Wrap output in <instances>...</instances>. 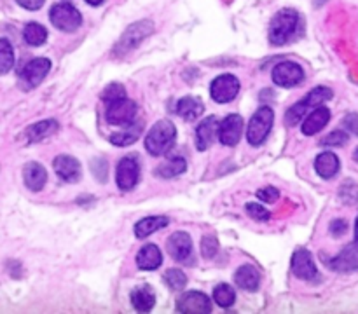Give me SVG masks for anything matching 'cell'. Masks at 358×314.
Listing matches in <instances>:
<instances>
[{"label":"cell","mask_w":358,"mask_h":314,"mask_svg":"<svg viewBox=\"0 0 358 314\" xmlns=\"http://www.w3.org/2000/svg\"><path fill=\"white\" fill-rule=\"evenodd\" d=\"M299 21H301V18H299V12L295 9L287 8L278 11L269 23V42L275 45H284L290 42L297 32Z\"/></svg>","instance_id":"6da1fadb"},{"label":"cell","mask_w":358,"mask_h":314,"mask_svg":"<svg viewBox=\"0 0 358 314\" xmlns=\"http://www.w3.org/2000/svg\"><path fill=\"white\" fill-rule=\"evenodd\" d=\"M177 138V127L172 121H157L146 136V149L152 156H163L172 149Z\"/></svg>","instance_id":"7a4b0ae2"},{"label":"cell","mask_w":358,"mask_h":314,"mask_svg":"<svg viewBox=\"0 0 358 314\" xmlns=\"http://www.w3.org/2000/svg\"><path fill=\"white\" fill-rule=\"evenodd\" d=\"M332 96H334L332 90H328V87H324V86L315 87L313 91H310V94H308L304 100L297 101V103L288 110L287 116H285V123H287V126H295V124L301 123V121L306 117L308 110L317 109V107H320L324 101L330 100Z\"/></svg>","instance_id":"3957f363"},{"label":"cell","mask_w":358,"mask_h":314,"mask_svg":"<svg viewBox=\"0 0 358 314\" xmlns=\"http://www.w3.org/2000/svg\"><path fill=\"white\" fill-rule=\"evenodd\" d=\"M154 32V23L150 19H142L139 23H133L131 26H128V30L124 32L123 37L119 39V42L114 48V56H123L126 52L133 51L143 39L149 37Z\"/></svg>","instance_id":"277c9868"},{"label":"cell","mask_w":358,"mask_h":314,"mask_svg":"<svg viewBox=\"0 0 358 314\" xmlns=\"http://www.w3.org/2000/svg\"><path fill=\"white\" fill-rule=\"evenodd\" d=\"M272 123H275V112L269 107H261L257 112L252 116L248 127H246V140L252 147H259L271 131Z\"/></svg>","instance_id":"5b68a950"},{"label":"cell","mask_w":358,"mask_h":314,"mask_svg":"<svg viewBox=\"0 0 358 314\" xmlns=\"http://www.w3.org/2000/svg\"><path fill=\"white\" fill-rule=\"evenodd\" d=\"M49 19L58 30L61 32H75L79 26L82 25V14L79 12L77 8H74L68 2H61V4H54L49 11Z\"/></svg>","instance_id":"8992f818"},{"label":"cell","mask_w":358,"mask_h":314,"mask_svg":"<svg viewBox=\"0 0 358 314\" xmlns=\"http://www.w3.org/2000/svg\"><path fill=\"white\" fill-rule=\"evenodd\" d=\"M137 114H139V105L135 101L128 100V98H121V100L108 101L107 103V121L110 124H116V126H124V124H131L137 119Z\"/></svg>","instance_id":"52a82bcc"},{"label":"cell","mask_w":358,"mask_h":314,"mask_svg":"<svg viewBox=\"0 0 358 314\" xmlns=\"http://www.w3.org/2000/svg\"><path fill=\"white\" fill-rule=\"evenodd\" d=\"M239 93V81L236 75L224 74L219 75L210 84V96L217 103H229L235 100Z\"/></svg>","instance_id":"ba28073f"},{"label":"cell","mask_w":358,"mask_h":314,"mask_svg":"<svg viewBox=\"0 0 358 314\" xmlns=\"http://www.w3.org/2000/svg\"><path fill=\"white\" fill-rule=\"evenodd\" d=\"M49 70H51V61L48 58H35V60L28 61L19 72V83L25 90H32L44 81Z\"/></svg>","instance_id":"9c48e42d"},{"label":"cell","mask_w":358,"mask_h":314,"mask_svg":"<svg viewBox=\"0 0 358 314\" xmlns=\"http://www.w3.org/2000/svg\"><path fill=\"white\" fill-rule=\"evenodd\" d=\"M304 81V70L295 61H281L272 68V83L280 87H294Z\"/></svg>","instance_id":"30bf717a"},{"label":"cell","mask_w":358,"mask_h":314,"mask_svg":"<svg viewBox=\"0 0 358 314\" xmlns=\"http://www.w3.org/2000/svg\"><path fill=\"white\" fill-rule=\"evenodd\" d=\"M140 180V166L135 157H123L116 169V182L121 191H133Z\"/></svg>","instance_id":"8fae6325"},{"label":"cell","mask_w":358,"mask_h":314,"mask_svg":"<svg viewBox=\"0 0 358 314\" xmlns=\"http://www.w3.org/2000/svg\"><path fill=\"white\" fill-rule=\"evenodd\" d=\"M177 311L183 314H208L212 302L203 292H186L177 300Z\"/></svg>","instance_id":"7c38bea8"},{"label":"cell","mask_w":358,"mask_h":314,"mask_svg":"<svg viewBox=\"0 0 358 314\" xmlns=\"http://www.w3.org/2000/svg\"><path fill=\"white\" fill-rule=\"evenodd\" d=\"M292 273H294V276L299 278V280H304V281L317 280L318 271L310 251L304 250V248L295 250V253L292 255Z\"/></svg>","instance_id":"4fadbf2b"},{"label":"cell","mask_w":358,"mask_h":314,"mask_svg":"<svg viewBox=\"0 0 358 314\" xmlns=\"http://www.w3.org/2000/svg\"><path fill=\"white\" fill-rule=\"evenodd\" d=\"M166 250H168V255L173 260L186 262L192 255V240L183 231L173 232L166 241Z\"/></svg>","instance_id":"5bb4252c"},{"label":"cell","mask_w":358,"mask_h":314,"mask_svg":"<svg viewBox=\"0 0 358 314\" xmlns=\"http://www.w3.org/2000/svg\"><path fill=\"white\" fill-rule=\"evenodd\" d=\"M241 133L243 119L236 114H231L219 124V140L226 147H235L241 138Z\"/></svg>","instance_id":"9a60e30c"},{"label":"cell","mask_w":358,"mask_h":314,"mask_svg":"<svg viewBox=\"0 0 358 314\" xmlns=\"http://www.w3.org/2000/svg\"><path fill=\"white\" fill-rule=\"evenodd\" d=\"M52 168L57 171V175L60 176L63 182L68 183H75L81 180L82 175V168H81V163L72 156H58L52 163Z\"/></svg>","instance_id":"2e32d148"},{"label":"cell","mask_w":358,"mask_h":314,"mask_svg":"<svg viewBox=\"0 0 358 314\" xmlns=\"http://www.w3.org/2000/svg\"><path fill=\"white\" fill-rule=\"evenodd\" d=\"M328 121H330V110L327 107H317L302 123V133L306 136L317 135L327 126Z\"/></svg>","instance_id":"e0dca14e"},{"label":"cell","mask_w":358,"mask_h":314,"mask_svg":"<svg viewBox=\"0 0 358 314\" xmlns=\"http://www.w3.org/2000/svg\"><path fill=\"white\" fill-rule=\"evenodd\" d=\"M23 180H25V185L30 191L39 192L44 189L46 182H48V173H46L44 166L39 165V163H28L23 168Z\"/></svg>","instance_id":"ac0fdd59"},{"label":"cell","mask_w":358,"mask_h":314,"mask_svg":"<svg viewBox=\"0 0 358 314\" xmlns=\"http://www.w3.org/2000/svg\"><path fill=\"white\" fill-rule=\"evenodd\" d=\"M330 267L341 273H350V271L358 269V243L348 244L332 262H330Z\"/></svg>","instance_id":"d6986e66"},{"label":"cell","mask_w":358,"mask_h":314,"mask_svg":"<svg viewBox=\"0 0 358 314\" xmlns=\"http://www.w3.org/2000/svg\"><path fill=\"white\" fill-rule=\"evenodd\" d=\"M215 133H219V121L217 117H208V119L201 121L196 129V147L198 150H206L212 145L213 138H215Z\"/></svg>","instance_id":"ffe728a7"},{"label":"cell","mask_w":358,"mask_h":314,"mask_svg":"<svg viewBox=\"0 0 358 314\" xmlns=\"http://www.w3.org/2000/svg\"><path fill=\"white\" fill-rule=\"evenodd\" d=\"M235 283L238 284L243 290H248V292H255L261 284V273H259L257 267L246 264L241 266L235 273Z\"/></svg>","instance_id":"44dd1931"},{"label":"cell","mask_w":358,"mask_h":314,"mask_svg":"<svg viewBox=\"0 0 358 314\" xmlns=\"http://www.w3.org/2000/svg\"><path fill=\"white\" fill-rule=\"evenodd\" d=\"M58 129H60V124H58L54 119H46V121H41V123H35L32 124L30 127H26L25 129L26 142L28 143L41 142V140L51 136L52 133H57Z\"/></svg>","instance_id":"7402d4cb"},{"label":"cell","mask_w":358,"mask_h":314,"mask_svg":"<svg viewBox=\"0 0 358 314\" xmlns=\"http://www.w3.org/2000/svg\"><path fill=\"white\" fill-rule=\"evenodd\" d=\"M341 168L339 157L334 152H324L317 157L315 161V169H317L318 175L325 180H330L337 175Z\"/></svg>","instance_id":"603a6c76"},{"label":"cell","mask_w":358,"mask_h":314,"mask_svg":"<svg viewBox=\"0 0 358 314\" xmlns=\"http://www.w3.org/2000/svg\"><path fill=\"white\" fill-rule=\"evenodd\" d=\"M163 264V255L156 244H146L137 255V266L142 271H154Z\"/></svg>","instance_id":"cb8c5ba5"},{"label":"cell","mask_w":358,"mask_h":314,"mask_svg":"<svg viewBox=\"0 0 358 314\" xmlns=\"http://www.w3.org/2000/svg\"><path fill=\"white\" fill-rule=\"evenodd\" d=\"M203 112H205V105L199 98L186 96L177 103V114L186 121L198 119L203 116Z\"/></svg>","instance_id":"d4e9b609"},{"label":"cell","mask_w":358,"mask_h":314,"mask_svg":"<svg viewBox=\"0 0 358 314\" xmlns=\"http://www.w3.org/2000/svg\"><path fill=\"white\" fill-rule=\"evenodd\" d=\"M131 304L140 313H149L156 304V295H154L152 288L149 284H142V286L135 288L131 292Z\"/></svg>","instance_id":"484cf974"},{"label":"cell","mask_w":358,"mask_h":314,"mask_svg":"<svg viewBox=\"0 0 358 314\" xmlns=\"http://www.w3.org/2000/svg\"><path fill=\"white\" fill-rule=\"evenodd\" d=\"M168 224H170L168 217H161V215L159 217H146L142 218L139 224L135 225V236L140 238V240H146V238H149L150 234L161 231V229L166 227Z\"/></svg>","instance_id":"4316f807"},{"label":"cell","mask_w":358,"mask_h":314,"mask_svg":"<svg viewBox=\"0 0 358 314\" xmlns=\"http://www.w3.org/2000/svg\"><path fill=\"white\" fill-rule=\"evenodd\" d=\"M142 127H143L142 123H137V121H135V123L128 124V127L124 131L114 133V135L110 136V143L116 147L131 145V143H135L137 140H139L140 133H142Z\"/></svg>","instance_id":"83f0119b"},{"label":"cell","mask_w":358,"mask_h":314,"mask_svg":"<svg viewBox=\"0 0 358 314\" xmlns=\"http://www.w3.org/2000/svg\"><path fill=\"white\" fill-rule=\"evenodd\" d=\"M187 169V163L183 157H172L166 163H161L156 169V175L161 178H175V176L182 175Z\"/></svg>","instance_id":"f1b7e54d"},{"label":"cell","mask_w":358,"mask_h":314,"mask_svg":"<svg viewBox=\"0 0 358 314\" xmlns=\"http://www.w3.org/2000/svg\"><path fill=\"white\" fill-rule=\"evenodd\" d=\"M23 39H25L26 44L37 48V45H42L48 41V30L39 23H28L25 26V30H23Z\"/></svg>","instance_id":"f546056e"},{"label":"cell","mask_w":358,"mask_h":314,"mask_svg":"<svg viewBox=\"0 0 358 314\" xmlns=\"http://www.w3.org/2000/svg\"><path fill=\"white\" fill-rule=\"evenodd\" d=\"M213 300H215L220 307H231L232 304L236 302L235 288L229 286V284L226 283L217 284L215 290H213Z\"/></svg>","instance_id":"4dcf8cb0"},{"label":"cell","mask_w":358,"mask_h":314,"mask_svg":"<svg viewBox=\"0 0 358 314\" xmlns=\"http://www.w3.org/2000/svg\"><path fill=\"white\" fill-rule=\"evenodd\" d=\"M14 65V49L8 39H0V75L8 74Z\"/></svg>","instance_id":"1f68e13d"},{"label":"cell","mask_w":358,"mask_h":314,"mask_svg":"<svg viewBox=\"0 0 358 314\" xmlns=\"http://www.w3.org/2000/svg\"><path fill=\"white\" fill-rule=\"evenodd\" d=\"M164 281H166V284H168L172 290H175V292H180V290H183L187 284V276L182 273L180 269H170L164 273Z\"/></svg>","instance_id":"d6a6232c"},{"label":"cell","mask_w":358,"mask_h":314,"mask_svg":"<svg viewBox=\"0 0 358 314\" xmlns=\"http://www.w3.org/2000/svg\"><path fill=\"white\" fill-rule=\"evenodd\" d=\"M121 98H126V90H124L123 84L119 83H112L110 86L105 87L101 91V100L103 101H114V100H121Z\"/></svg>","instance_id":"836d02e7"},{"label":"cell","mask_w":358,"mask_h":314,"mask_svg":"<svg viewBox=\"0 0 358 314\" xmlns=\"http://www.w3.org/2000/svg\"><path fill=\"white\" fill-rule=\"evenodd\" d=\"M348 140H350V136H348V133H344V131H332V133H328L325 138L320 140V145L341 147L344 145V143H348Z\"/></svg>","instance_id":"e575fe53"},{"label":"cell","mask_w":358,"mask_h":314,"mask_svg":"<svg viewBox=\"0 0 358 314\" xmlns=\"http://www.w3.org/2000/svg\"><path fill=\"white\" fill-rule=\"evenodd\" d=\"M245 209L246 213H248V217H252L254 220L266 222L269 220V217H271V213H269L268 209H266L262 205H259V202H246Z\"/></svg>","instance_id":"d590c367"},{"label":"cell","mask_w":358,"mask_h":314,"mask_svg":"<svg viewBox=\"0 0 358 314\" xmlns=\"http://www.w3.org/2000/svg\"><path fill=\"white\" fill-rule=\"evenodd\" d=\"M219 251V240L215 236H205L201 241V253L205 258H213Z\"/></svg>","instance_id":"8d00e7d4"},{"label":"cell","mask_w":358,"mask_h":314,"mask_svg":"<svg viewBox=\"0 0 358 314\" xmlns=\"http://www.w3.org/2000/svg\"><path fill=\"white\" fill-rule=\"evenodd\" d=\"M257 198L264 202H275L280 198V191L275 187H264L257 191Z\"/></svg>","instance_id":"74e56055"},{"label":"cell","mask_w":358,"mask_h":314,"mask_svg":"<svg viewBox=\"0 0 358 314\" xmlns=\"http://www.w3.org/2000/svg\"><path fill=\"white\" fill-rule=\"evenodd\" d=\"M346 231H348V224L346 220H343V218H336L334 222H330V234H332L334 238H339V236H343Z\"/></svg>","instance_id":"f35d334b"},{"label":"cell","mask_w":358,"mask_h":314,"mask_svg":"<svg viewBox=\"0 0 358 314\" xmlns=\"http://www.w3.org/2000/svg\"><path fill=\"white\" fill-rule=\"evenodd\" d=\"M21 8H25L26 11H39V9L44 6L46 0H16Z\"/></svg>","instance_id":"ab89813d"},{"label":"cell","mask_w":358,"mask_h":314,"mask_svg":"<svg viewBox=\"0 0 358 314\" xmlns=\"http://www.w3.org/2000/svg\"><path fill=\"white\" fill-rule=\"evenodd\" d=\"M346 124H350V129L357 133V131H358V116L346 117Z\"/></svg>","instance_id":"60d3db41"},{"label":"cell","mask_w":358,"mask_h":314,"mask_svg":"<svg viewBox=\"0 0 358 314\" xmlns=\"http://www.w3.org/2000/svg\"><path fill=\"white\" fill-rule=\"evenodd\" d=\"M88 4L90 6H95V8H98V6H101L105 2V0H86Z\"/></svg>","instance_id":"b9f144b4"},{"label":"cell","mask_w":358,"mask_h":314,"mask_svg":"<svg viewBox=\"0 0 358 314\" xmlns=\"http://www.w3.org/2000/svg\"><path fill=\"white\" fill-rule=\"evenodd\" d=\"M355 241L358 243V218H357V224H355Z\"/></svg>","instance_id":"7bdbcfd3"},{"label":"cell","mask_w":358,"mask_h":314,"mask_svg":"<svg viewBox=\"0 0 358 314\" xmlns=\"http://www.w3.org/2000/svg\"><path fill=\"white\" fill-rule=\"evenodd\" d=\"M353 159H355V161H357V163H358V149H357V150H355V154H353Z\"/></svg>","instance_id":"ee69618b"}]
</instances>
